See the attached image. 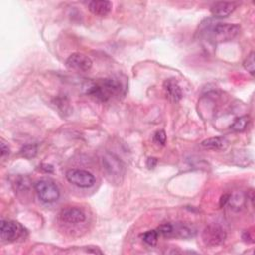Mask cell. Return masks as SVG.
I'll use <instances>...</instances> for the list:
<instances>
[{"label":"cell","mask_w":255,"mask_h":255,"mask_svg":"<svg viewBox=\"0 0 255 255\" xmlns=\"http://www.w3.org/2000/svg\"><path fill=\"white\" fill-rule=\"evenodd\" d=\"M122 91V84L115 79H101L93 82L87 88V94L106 102L112 97L120 94Z\"/></svg>","instance_id":"obj_1"},{"label":"cell","mask_w":255,"mask_h":255,"mask_svg":"<svg viewBox=\"0 0 255 255\" xmlns=\"http://www.w3.org/2000/svg\"><path fill=\"white\" fill-rule=\"evenodd\" d=\"M210 38L216 43L228 42L233 40L240 32V26L230 23H218L211 27Z\"/></svg>","instance_id":"obj_2"},{"label":"cell","mask_w":255,"mask_h":255,"mask_svg":"<svg viewBox=\"0 0 255 255\" xmlns=\"http://www.w3.org/2000/svg\"><path fill=\"white\" fill-rule=\"evenodd\" d=\"M101 162L107 176L111 177L113 181H121L120 179L125 174V166L115 154L110 152L105 153L102 156Z\"/></svg>","instance_id":"obj_3"},{"label":"cell","mask_w":255,"mask_h":255,"mask_svg":"<svg viewBox=\"0 0 255 255\" xmlns=\"http://www.w3.org/2000/svg\"><path fill=\"white\" fill-rule=\"evenodd\" d=\"M34 188L40 200L45 203L55 202L60 197V190L58 186L50 179H40L36 181Z\"/></svg>","instance_id":"obj_4"},{"label":"cell","mask_w":255,"mask_h":255,"mask_svg":"<svg viewBox=\"0 0 255 255\" xmlns=\"http://www.w3.org/2000/svg\"><path fill=\"white\" fill-rule=\"evenodd\" d=\"M66 178L70 183L81 188H89L96 182V178L91 172L78 168L69 169L66 172Z\"/></svg>","instance_id":"obj_5"},{"label":"cell","mask_w":255,"mask_h":255,"mask_svg":"<svg viewBox=\"0 0 255 255\" xmlns=\"http://www.w3.org/2000/svg\"><path fill=\"white\" fill-rule=\"evenodd\" d=\"M203 243L208 247H215L222 244L226 238V232L224 229L216 224H210L206 226L201 234Z\"/></svg>","instance_id":"obj_6"},{"label":"cell","mask_w":255,"mask_h":255,"mask_svg":"<svg viewBox=\"0 0 255 255\" xmlns=\"http://www.w3.org/2000/svg\"><path fill=\"white\" fill-rule=\"evenodd\" d=\"M23 233V227L16 221L2 219L0 222L1 239L6 242H11L18 239Z\"/></svg>","instance_id":"obj_7"},{"label":"cell","mask_w":255,"mask_h":255,"mask_svg":"<svg viewBox=\"0 0 255 255\" xmlns=\"http://www.w3.org/2000/svg\"><path fill=\"white\" fill-rule=\"evenodd\" d=\"M66 65L71 70L77 72H87L92 68L93 61L85 54L73 53L68 57Z\"/></svg>","instance_id":"obj_8"},{"label":"cell","mask_w":255,"mask_h":255,"mask_svg":"<svg viewBox=\"0 0 255 255\" xmlns=\"http://www.w3.org/2000/svg\"><path fill=\"white\" fill-rule=\"evenodd\" d=\"M59 218L66 223L77 224L84 222L86 219V215L80 208L77 207H67L61 210L59 213Z\"/></svg>","instance_id":"obj_9"},{"label":"cell","mask_w":255,"mask_h":255,"mask_svg":"<svg viewBox=\"0 0 255 255\" xmlns=\"http://www.w3.org/2000/svg\"><path fill=\"white\" fill-rule=\"evenodd\" d=\"M163 89L165 92L166 98L173 102L177 103L182 98V91L178 83L175 81V79H167L163 83Z\"/></svg>","instance_id":"obj_10"},{"label":"cell","mask_w":255,"mask_h":255,"mask_svg":"<svg viewBox=\"0 0 255 255\" xmlns=\"http://www.w3.org/2000/svg\"><path fill=\"white\" fill-rule=\"evenodd\" d=\"M88 7L92 14L99 17H104L111 12L113 5L107 0H93L89 3Z\"/></svg>","instance_id":"obj_11"},{"label":"cell","mask_w":255,"mask_h":255,"mask_svg":"<svg viewBox=\"0 0 255 255\" xmlns=\"http://www.w3.org/2000/svg\"><path fill=\"white\" fill-rule=\"evenodd\" d=\"M236 6L232 2H217L210 8V12L214 17L225 18L235 10Z\"/></svg>","instance_id":"obj_12"},{"label":"cell","mask_w":255,"mask_h":255,"mask_svg":"<svg viewBox=\"0 0 255 255\" xmlns=\"http://www.w3.org/2000/svg\"><path fill=\"white\" fill-rule=\"evenodd\" d=\"M201 146L211 150H224L228 146V141L225 137L214 136L201 141Z\"/></svg>","instance_id":"obj_13"},{"label":"cell","mask_w":255,"mask_h":255,"mask_svg":"<svg viewBox=\"0 0 255 255\" xmlns=\"http://www.w3.org/2000/svg\"><path fill=\"white\" fill-rule=\"evenodd\" d=\"M195 234H196V229L193 227L192 224L179 222L173 225L172 235H175L180 238H191Z\"/></svg>","instance_id":"obj_14"},{"label":"cell","mask_w":255,"mask_h":255,"mask_svg":"<svg viewBox=\"0 0 255 255\" xmlns=\"http://www.w3.org/2000/svg\"><path fill=\"white\" fill-rule=\"evenodd\" d=\"M249 122H250L249 116H241L234 120V122L230 125V128L233 131H237V132L243 131L248 127Z\"/></svg>","instance_id":"obj_15"},{"label":"cell","mask_w":255,"mask_h":255,"mask_svg":"<svg viewBox=\"0 0 255 255\" xmlns=\"http://www.w3.org/2000/svg\"><path fill=\"white\" fill-rule=\"evenodd\" d=\"M158 235L159 234L157 230H148L141 235V238H142V241L148 246H154L157 243Z\"/></svg>","instance_id":"obj_16"},{"label":"cell","mask_w":255,"mask_h":255,"mask_svg":"<svg viewBox=\"0 0 255 255\" xmlns=\"http://www.w3.org/2000/svg\"><path fill=\"white\" fill-rule=\"evenodd\" d=\"M20 154L27 158L31 159L36 156L37 154V145L36 144H26L20 149Z\"/></svg>","instance_id":"obj_17"},{"label":"cell","mask_w":255,"mask_h":255,"mask_svg":"<svg viewBox=\"0 0 255 255\" xmlns=\"http://www.w3.org/2000/svg\"><path fill=\"white\" fill-rule=\"evenodd\" d=\"M254 52H251L248 56H247V58L245 59V61L243 62V67L245 68V70L247 71V72H249L252 76L254 75V64H255V62H254Z\"/></svg>","instance_id":"obj_18"},{"label":"cell","mask_w":255,"mask_h":255,"mask_svg":"<svg viewBox=\"0 0 255 255\" xmlns=\"http://www.w3.org/2000/svg\"><path fill=\"white\" fill-rule=\"evenodd\" d=\"M157 232L158 234H161L163 236H171L173 232V225L169 222L160 224L157 228Z\"/></svg>","instance_id":"obj_19"},{"label":"cell","mask_w":255,"mask_h":255,"mask_svg":"<svg viewBox=\"0 0 255 255\" xmlns=\"http://www.w3.org/2000/svg\"><path fill=\"white\" fill-rule=\"evenodd\" d=\"M153 140L154 142H156L157 144L163 145L166 141V134L164 132V130H157L154 134H153Z\"/></svg>","instance_id":"obj_20"},{"label":"cell","mask_w":255,"mask_h":255,"mask_svg":"<svg viewBox=\"0 0 255 255\" xmlns=\"http://www.w3.org/2000/svg\"><path fill=\"white\" fill-rule=\"evenodd\" d=\"M0 150H1V157H2V158H3L6 154H9V152H10L9 146H8L4 141H2L1 144H0Z\"/></svg>","instance_id":"obj_21"},{"label":"cell","mask_w":255,"mask_h":255,"mask_svg":"<svg viewBox=\"0 0 255 255\" xmlns=\"http://www.w3.org/2000/svg\"><path fill=\"white\" fill-rule=\"evenodd\" d=\"M230 196H231V195H230V194H228V193H226V194H223V195L220 197L219 205L222 207V206H224L226 203H228Z\"/></svg>","instance_id":"obj_22"},{"label":"cell","mask_w":255,"mask_h":255,"mask_svg":"<svg viewBox=\"0 0 255 255\" xmlns=\"http://www.w3.org/2000/svg\"><path fill=\"white\" fill-rule=\"evenodd\" d=\"M156 162H157V159L154 158V157H149L146 161V165L148 168H154V166L156 165Z\"/></svg>","instance_id":"obj_23"},{"label":"cell","mask_w":255,"mask_h":255,"mask_svg":"<svg viewBox=\"0 0 255 255\" xmlns=\"http://www.w3.org/2000/svg\"><path fill=\"white\" fill-rule=\"evenodd\" d=\"M41 168L43 170H45L46 172H52L53 171V166L52 165H49V164H42L41 165Z\"/></svg>","instance_id":"obj_24"}]
</instances>
